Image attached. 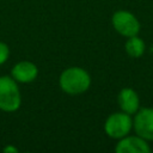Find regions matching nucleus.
I'll list each match as a JSON object with an SVG mask.
<instances>
[{
	"label": "nucleus",
	"instance_id": "8",
	"mask_svg": "<svg viewBox=\"0 0 153 153\" xmlns=\"http://www.w3.org/2000/svg\"><path fill=\"white\" fill-rule=\"evenodd\" d=\"M38 69L35 63L30 61H22L12 68V76L19 82H30L36 79Z\"/></svg>",
	"mask_w": 153,
	"mask_h": 153
},
{
	"label": "nucleus",
	"instance_id": "7",
	"mask_svg": "<svg viewBox=\"0 0 153 153\" xmlns=\"http://www.w3.org/2000/svg\"><path fill=\"white\" fill-rule=\"evenodd\" d=\"M117 102L121 110L126 114L134 115L140 108V98L136 91L130 87H124L120 91L117 96Z\"/></svg>",
	"mask_w": 153,
	"mask_h": 153
},
{
	"label": "nucleus",
	"instance_id": "3",
	"mask_svg": "<svg viewBox=\"0 0 153 153\" xmlns=\"http://www.w3.org/2000/svg\"><path fill=\"white\" fill-rule=\"evenodd\" d=\"M133 128V120L129 114L126 112H114L111 114L104 124V130L106 135L111 139L120 140L127 136Z\"/></svg>",
	"mask_w": 153,
	"mask_h": 153
},
{
	"label": "nucleus",
	"instance_id": "1",
	"mask_svg": "<svg viewBox=\"0 0 153 153\" xmlns=\"http://www.w3.org/2000/svg\"><path fill=\"white\" fill-rule=\"evenodd\" d=\"M91 85L90 74L80 67L65 69L60 75V86L68 94H79L88 90Z\"/></svg>",
	"mask_w": 153,
	"mask_h": 153
},
{
	"label": "nucleus",
	"instance_id": "6",
	"mask_svg": "<svg viewBox=\"0 0 153 153\" xmlns=\"http://www.w3.org/2000/svg\"><path fill=\"white\" fill-rule=\"evenodd\" d=\"M115 151L117 153H149L148 141L139 135H127L117 142Z\"/></svg>",
	"mask_w": 153,
	"mask_h": 153
},
{
	"label": "nucleus",
	"instance_id": "11",
	"mask_svg": "<svg viewBox=\"0 0 153 153\" xmlns=\"http://www.w3.org/2000/svg\"><path fill=\"white\" fill-rule=\"evenodd\" d=\"M4 152H13V153H16V152H18V149L16 148V147H12V146H7V147H5L4 148Z\"/></svg>",
	"mask_w": 153,
	"mask_h": 153
},
{
	"label": "nucleus",
	"instance_id": "4",
	"mask_svg": "<svg viewBox=\"0 0 153 153\" xmlns=\"http://www.w3.org/2000/svg\"><path fill=\"white\" fill-rule=\"evenodd\" d=\"M111 23L114 29L124 37H131L140 32V22L139 19L129 11L120 10L112 14Z\"/></svg>",
	"mask_w": 153,
	"mask_h": 153
},
{
	"label": "nucleus",
	"instance_id": "9",
	"mask_svg": "<svg viewBox=\"0 0 153 153\" xmlns=\"http://www.w3.org/2000/svg\"><path fill=\"white\" fill-rule=\"evenodd\" d=\"M124 49H126V53L130 57L137 59L143 55V53L146 50V44L142 38H140L137 35H135V36L128 37V39L126 41V44H124Z\"/></svg>",
	"mask_w": 153,
	"mask_h": 153
},
{
	"label": "nucleus",
	"instance_id": "5",
	"mask_svg": "<svg viewBox=\"0 0 153 153\" xmlns=\"http://www.w3.org/2000/svg\"><path fill=\"white\" fill-rule=\"evenodd\" d=\"M133 128L136 135L147 141H153V108L139 109L133 120Z\"/></svg>",
	"mask_w": 153,
	"mask_h": 153
},
{
	"label": "nucleus",
	"instance_id": "10",
	"mask_svg": "<svg viewBox=\"0 0 153 153\" xmlns=\"http://www.w3.org/2000/svg\"><path fill=\"white\" fill-rule=\"evenodd\" d=\"M8 54H10V49H8L7 44L0 42V65H2L7 60Z\"/></svg>",
	"mask_w": 153,
	"mask_h": 153
},
{
	"label": "nucleus",
	"instance_id": "2",
	"mask_svg": "<svg viewBox=\"0 0 153 153\" xmlns=\"http://www.w3.org/2000/svg\"><path fill=\"white\" fill-rule=\"evenodd\" d=\"M20 92L14 79L0 76V110L12 112L20 106Z\"/></svg>",
	"mask_w": 153,
	"mask_h": 153
}]
</instances>
